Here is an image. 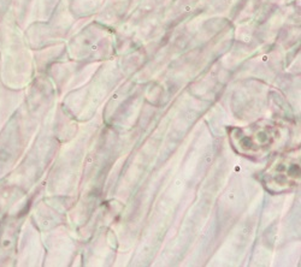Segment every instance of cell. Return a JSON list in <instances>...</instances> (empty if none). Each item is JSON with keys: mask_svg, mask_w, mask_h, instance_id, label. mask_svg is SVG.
I'll return each mask as SVG.
<instances>
[{"mask_svg": "<svg viewBox=\"0 0 301 267\" xmlns=\"http://www.w3.org/2000/svg\"><path fill=\"white\" fill-rule=\"evenodd\" d=\"M276 137L277 130L267 123L235 129L231 134L234 148L248 156H259L267 152L275 143Z\"/></svg>", "mask_w": 301, "mask_h": 267, "instance_id": "obj_1", "label": "cell"}, {"mask_svg": "<svg viewBox=\"0 0 301 267\" xmlns=\"http://www.w3.org/2000/svg\"><path fill=\"white\" fill-rule=\"evenodd\" d=\"M300 159L296 153L278 156L264 173V183L272 192L289 190L299 184Z\"/></svg>", "mask_w": 301, "mask_h": 267, "instance_id": "obj_2", "label": "cell"}]
</instances>
